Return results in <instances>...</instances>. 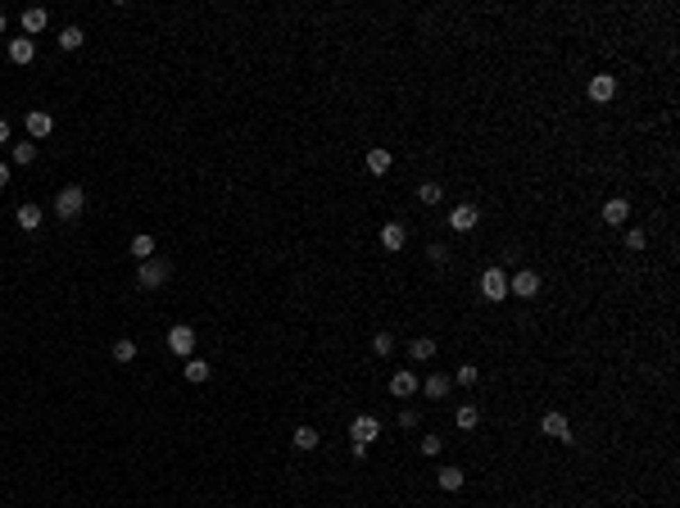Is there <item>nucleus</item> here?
Returning a JSON list of instances; mask_svg holds the SVG:
<instances>
[{
  "label": "nucleus",
  "mask_w": 680,
  "mask_h": 508,
  "mask_svg": "<svg viewBox=\"0 0 680 508\" xmlns=\"http://www.w3.org/2000/svg\"><path fill=\"white\" fill-rule=\"evenodd\" d=\"M476 222H481V209H476V204H458V209L449 213V227H454V231H472Z\"/></svg>",
  "instance_id": "obj_11"
},
{
  "label": "nucleus",
  "mask_w": 680,
  "mask_h": 508,
  "mask_svg": "<svg viewBox=\"0 0 680 508\" xmlns=\"http://www.w3.org/2000/svg\"><path fill=\"white\" fill-rule=\"evenodd\" d=\"M626 218H631V200L613 195V200L604 204V222H608V227H626Z\"/></svg>",
  "instance_id": "obj_10"
},
{
  "label": "nucleus",
  "mask_w": 680,
  "mask_h": 508,
  "mask_svg": "<svg viewBox=\"0 0 680 508\" xmlns=\"http://www.w3.org/2000/svg\"><path fill=\"white\" fill-rule=\"evenodd\" d=\"M5 23H10V19H5V14H0V32H5Z\"/></svg>",
  "instance_id": "obj_37"
},
{
  "label": "nucleus",
  "mask_w": 680,
  "mask_h": 508,
  "mask_svg": "<svg viewBox=\"0 0 680 508\" xmlns=\"http://www.w3.org/2000/svg\"><path fill=\"white\" fill-rule=\"evenodd\" d=\"M10 141V123H5V118H0V145Z\"/></svg>",
  "instance_id": "obj_36"
},
{
  "label": "nucleus",
  "mask_w": 680,
  "mask_h": 508,
  "mask_svg": "<svg viewBox=\"0 0 680 508\" xmlns=\"http://www.w3.org/2000/svg\"><path fill=\"white\" fill-rule=\"evenodd\" d=\"M46 23H50V14H46V10H23V32H28V37L46 32Z\"/></svg>",
  "instance_id": "obj_21"
},
{
  "label": "nucleus",
  "mask_w": 680,
  "mask_h": 508,
  "mask_svg": "<svg viewBox=\"0 0 680 508\" xmlns=\"http://www.w3.org/2000/svg\"><path fill=\"white\" fill-rule=\"evenodd\" d=\"M399 427H404V432H413V427H417V409H404L399 413Z\"/></svg>",
  "instance_id": "obj_34"
},
{
  "label": "nucleus",
  "mask_w": 680,
  "mask_h": 508,
  "mask_svg": "<svg viewBox=\"0 0 680 508\" xmlns=\"http://www.w3.org/2000/svg\"><path fill=\"white\" fill-rule=\"evenodd\" d=\"M5 186H10V168H5V163H0V191H5Z\"/></svg>",
  "instance_id": "obj_35"
},
{
  "label": "nucleus",
  "mask_w": 680,
  "mask_h": 508,
  "mask_svg": "<svg viewBox=\"0 0 680 508\" xmlns=\"http://www.w3.org/2000/svg\"><path fill=\"white\" fill-rule=\"evenodd\" d=\"M454 422H458V432H476V422H481V409H476V404H458V413H454Z\"/></svg>",
  "instance_id": "obj_20"
},
{
  "label": "nucleus",
  "mask_w": 680,
  "mask_h": 508,
  "mask_svg": "<svg viewBox=\"0 0 680 508\" xmlns=\"http://www.w3.org/2000/svg\"><path fill=\"white\" fill-rule=\"evenodd\" d=\"M440 450H445V441H440V436H422V454H426V459H436Z\"/></svg>",
  "instance_id": "obj_32"
},
{
  "label": "nucleus",
  "mask_w": 680,
  "mask_h": 508,
  "mask_svg": "<svg viewBox=\"0 0 680 508\" xmlns=\"http://www.w3.org/2000/svg\"><path fill=\"white\" fill-rule=\"evenodd\" d=\"M417 377H413V372H395L390 377V395H395V400H413V395H417Z\"/></svg>",
  "instance_id": "obj_13"
},
{
  "label": "nucleus",
  "mask_w": 680,
  "mask_h": 508,
  "mask_svg": "<svg viewBox=\"0 0 680 508\" xmlns=\"http://www.w3.org/2000/svg\"><path fill=\"white\" fill-rule=\"evenodd\" d=\"M363 163H367V173H372V177L390 173V150H385V145H372V150L363 154Z\"/></svg>",
  "instance_id": "obj_14"
},
{
  "label": "nucleus",
  "mask_w": 680,
  "mask_h": 508,
  "mask_svg": "<svg viewBox=\"0 0 680 508\" xmlns=\"http://www.w3.org/2000/svg\"><path fill=\"white\" fill-rule=\"evenodd\" d=\"M136 359V341H114V363H132Z\"/></svg>",
  "instance_id": "obj_29"
},
{
  "label": "nucleus",
  "mask_w": 680,
  "mask_h": 508,
  "mask_svg": "<svg viewBox=\"0 0 680 508\" xmlns=\"http://www.w3.org/2000/svg\"><path fill=\"white\" fill-rule=\"evenodd\" d=\"M404 240H408L404 222H385V227H381V245L390 249V254H395V249H404Z\"/></svg>",
  "instance_id": "obj_17"
},
{
  "label": "nucleus",
  "mask_w": 680,
  "mask_h": 508,
  "mask_svg": "<svg viewBox=\"0 0 680 508\" xmlns=\"http://www.w3.org/2000/svg\"><path fill=\"white\" fill-rule=\"evenodd\" d=\"M209 372H213V368L209 363H204V359H186V363H182V377H186V382H191V386H204V382H209Z\"/></svg>",
  "instance_id": "obj_16"
},
{
  "label": "nucleus",
  "mask_w": 680,
  "mask_h": 508,
  "mask_svg": "<svg viewBox=\"0 0 680 508\" xmlns=\"http://www.w3.org/2000/svg\"><path fill=\"white\" fill-rule=\"evenodd\" d=\"M10 59H14V64H32V59H37V41H32V37H14L10 41Z\"/></svg>",
  "instance_id": "obj_15"
},
{
  "label": "nucleus",
  "mask_w": 680,
  "mask_h": 508,
  "mask_svg": "<svg viewBox=\"0 0 680 508\" xmlns=\"http://www.w3.org/2000/svg\"><path fill=\"white\" fill-rule=\"evenodd\" d=\"M23 127H28V136H32V141H46V136L55 132V118H50L46 109H32V114L23 118Z\"/></svg>",
  "instance_id": "obj_9"
},
{
  "label": "nucleus",
  "mask_w": 680,
  "mask_h": 508,
  "mask_svg": "<svg viewBox=\"0 0 680 508\" xmlns=\"http://www.w3.org/2000/svg\"><path fill=\"white\" fill-rule=\"evenodd\" d=\"M463 481H467V472H463V468H440V472H436V486L449 490V495H454V490H463Z\"/></svg>",
  "instance_id": "obj_18"
},
{
  "label": "nucleus",
  "mask_w": 680,
  "mask_h": 508,
  "mask_svg": "<svg viewBox=\"0 0 680 508\" xmlns=\"http://www.w3.org/2000/svg\"><path fill=\"white\" fill-rule=\"evenodd\" d=\"M376 436H381V422H376L372 413H358V418L349 422V441L354 445H372Z\"/></svg>",
  "instance_id": "obj_7"
},
{
  "label": "nucleus",
  "mask_w": 680,
  "mask_h": 508,
  "mask_svg": "<svg viewBox=\"0 0 680 508\" xmlns=\"http://www.w3.org/2000/svg\"><path fill=\"white\" fill-rule=\"evenodd\" d=\"M127 249H132V259H136V263L154 259V236H145V231H141V236H132V245H127Z\"/></svg>",
  "instance_id": "obj_23"
},
{
  "label": "nucleus",
  "mask_w": 680,
  "mask_h": 508,
  "mask_svg": "<svg viewBox=\"0 0 680 508\" xmlns=\"http://www.w3.org/2000/svg\"><path fill=\"white\" fill-rule=\"evenodd\" d=\"M476 377H481V368H476V363H463L458 372H454V382H458V386H476Z\"/></svg>",
  "instance_id": "obj_31"
},
{
  "label": "nucleus",
  "mask_w": 680,
  "mask_h": 508,
  "mask_svg": "<svg viewBox=\"0 0 680 508\" xmlns=\"http://www.w3.org/2000/svg\"><path fill=\"white\" fill-rule=\"evenodd\" d=\"M82 41H87V32L77 28V23H68V28L59 32V46H64V50H77V46H82Z\"/></svg>",
  "instance_id": "obj_25"
},
{
  "label": "nucleus",
  "mask_w": 680,
  "mask_h": 508,
  "mask_svg": "<svg viewBox=\"0 0 680 508\" xmlns=\"http://www.w3.org/2000/svg\"><path fill=\"white\" fill-rule=\"evenodd\" d=\"M408 359H413V363H426V359H436V341H431V336H417V341L408 345Z\"/></svg>",
  "instance_id": "obj_19"
},
{
  "label": "nucleus",
  "mask_w": 680,
  "mask_h": 508,
  "mask_svg": "<svg viewBox=\"0 0 680 508\" xmlns=\"http://www.w3.org/2000/svg\"><path fill=\"white\" fill-rule=\"evenodd\" d=\"M481 295H486L490 304H504L508 300V272L504 268H486L481 272Z\"/></svg>",
  "instance_id": "obj_3"
},
{
  "label": "nucleus",
  "mask_w": 680,
  "mask_h": 508,
  "mask_svg": "<svg viewBox=\"0 0 680 508\" xmlns=\"http://www.w3.org/2000/svg\"><path fill=\"white\" fill-rule=\"evenodd\" d=\"M644 245H649V231H644V227H631V231H626V249H631V254H640Z\"/></svg>",
  "instance_id": "obj_28"
},
{
  "label": "nucleus",
  "mask_w": 680,
  "mask_h": 508,
  "mask_svg": "<svg viewBox=\"0 0 680 508\" xmlns=\"http://www.w3.org/2000/svg\"><path fill=\"white\" fill-rule=\"evenodd\" d=\"M540 432L549 436V441H563V445H572L576 436H572V422H567V413H545L540 418Z\"/></svg>",
  "instance_id": "obj_6"
},
{
  "label": "nucleus",
  "mask_w": 680,
  "mask_h": 508,
  "mask_svg": "<svg viewBox=\"0 0 680 508\" xmlns=\"http://www.w3.org/2000/svg\"><path fill=\"white\" fill-rule=\"evenodd\" d=\"M290 441H295V450H317V441H322V436H317V427H295V432H290Z\"/></svg>",
  "instance_id": "obj_24"
},
{
  "label": "nucleus",
  "mask_w": 680,
  "mask_h": 508,
  "mask_svg": "<svg viewBox=\"0 0 680 508\" xmlns=\"http://www.w3.org/2000/svg\"><path fill=\"white\" fill-rule=\"evenodd\" d=\"M417 200H422V204H440V200H445V186H440V182H422V186H417Z\"/></svg>",
  "instance_id": "obj_26"
},
{
  "label": "nucleus",
  "mask_w": 680,
  "mask_h": 508,
  "mask_svg": "<svg viewBox=\"0 0 680 508\" xmlns=\"http://www.w3.org/2000/svg\"><path fill=\"white\" fill-rule=\"evenodd\" d=\"M32 159H37V141H23V145H14V163H23V168H28Z\"/></svg>",
  "instance_id": "obj_30"
},
{
  "label": "nucleus",
  "mask_w": 680,
  "mask_h": 508,
  "mask_svg": "<svg viewBox=\"0 0 680 508\" xmlns=\"http://www.w3.org/2000/svg\"><path fill=\"white\" fill-rule=\"evenodd\" d=\"M426 254H431V263H449V254H454V249H449V245H431Z\"/></svg>",
  "instance_id": "obj_33"
},
{
  "label": "nucleus",
  "mask_w": 680,
  "mask_h": 508,
  "mask_svg": "<svg viewBox=\"0 0 680 508\" xmlns=\"http://www.w3.org/2000/svg\"><path fill=\"white\" fill-rule=\"evenodd\" d=\"M585 91H590V100H594V105H608V100L617 96V77H613V73H594Z\"/></svg>",
  "instance_id": "obj_8"
},
{
  "label": "nucleus",
  "mask_w": 680,
  "mask_h": 508,
  "mask_svg": "<svg viewBox=\"0 0 680 508\" xmlns=\"http://www.w3.org/2000/svg\"><path fill=\"white\" fill-rule=\"evenodd\" d=\"M540 286H545V281H540L536 268H522L517 277H508V295H517V300H536Z\"/></svg>",
  "instance_id": "obj_5"
},
{
  "label": "nucleus",
  "mask_w": 680,
  "mask_h": 508,
  "mask_svg": "<svg viewBox=\"0 0 680 508\" xmlns=\"http://www.w3.org/2000/svg\"><path fill=\"white\" fill-rule=\"evenodd\" d=\"M449 386H454V377H445V372H431L426 382L417 386V391L426 395V400H445V395H449Z\"/></svg>",
  "instance_id": "obj_12"
},
{
  "label": "nucleus",
  "mask_w": 680,
  "mask_h": 508,
  "mask_svg": "<svg viewBox=\"0 0 680 508\" xmlns=\"http://www.w3.org/2000/svg\"><path fill=\"white\" fill-rule=\"evenodd\" d=\"M168 277H173V263L159 259V254L145 259V263H136V286H141V290H163V286H168Z\"/></svg>",
  "instance_id": "obj_1"
},
{
  "label": "nucleus",
  "mask_w": 680,
  "mask_h": 508,
  "mask_svg": "<svg viewBox=\"0 0 680 508\" xmlns=\"http://www.w3.org/2000/svg\"><path fill=\"white\" fill-rule=\"evenodd\" d=\"M168 350H173L177 359H191L195 354V327H186V322H177V327H168Z\"/></svg>",
  "instance_id": "obj_4"
},
{
  "label": "nucleus",
  "mask_w": 680,
  "mask_h": 508,
  "mask_svg": "<svg viewBox=\"0 0 680 508\" xmlns=\"http://www.w3.org/2000/svg\"><path fill=\"white\" fill-rule=\"evenodd\" d=\"M372 350H376L381 359H390V354H395V331H376V336H372Z\"/></svg>",
  "instance_id": "obj_27"
},
{
  "label": "nucleus",
  "mask_w": 680,
  "mask_h": 508,
  "mask_svg": "<svg viewBox=\"0 0 680 508\" xmlns=\"http://www.w3.org/2000/svg\"><path fill=\"white\" fill-rule=\"evenodd\" d=\"M82 213H87V191H82L77 182H68L64 191L55 195V218H64V222H77Z\"/></svg>",
  "instance_id": "obj_2"
},
{
  "label": "nucleus",
  "mask_w": 680,
  "mask_h": 508,
  "mask_svg": "<svg viewBox=\"0 0 680 508\" xmlns=\"http://www.w3.org/2000/svg\"><path fill=\"white\" fill-rule=\"evenodd\" d=\"M14 222H19L23 231H37V227H41V209H37V204H19V213H14Z\"/></svg>",
  "instance_id": "obj_22"
}]
</instances>
